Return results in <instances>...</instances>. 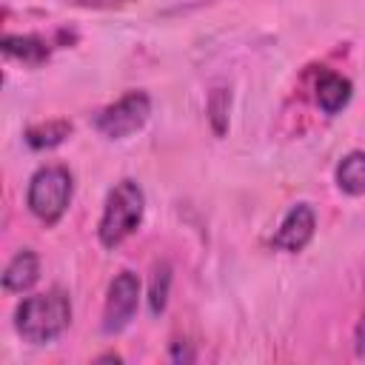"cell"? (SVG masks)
I'll use <instances>...</instances> for the list:
<instances>
[{
    "label": "cell",
    "instance_id": "16",
    "mask_svg": "<svg viewBox=\"0 0 365 365\" xmlns=\"http://www.w3.org/2000/svg\"><path fill=\"white\" fill-rule=\"evenodd\" d=\"M171 359H194V356H191V351H185V348H180V345H177V348H174V354H171Z\"/></svg>",
    "mask_w": 365,
    "mask_h": 365
},
{
    "label": "cell",
    "instance_id": "9",
    "mask_svg": "<svg viewBox=\"0 0 365 365\" xmlns=\"http://www.w3.org/2000/svg\"><path fill=\"white\" fill-rule=\"evenodd\" d=\"M336 185L339 191L359 197L365 194V151H351L336 165Z\"/></svg>",
    "mask_w": 365,
    "mask_h": 365
},
{
    "label": "cell",
    "instance_id": "4",
    "mask_svg": "<svg viewBox=\"0 0 365 365\" xmlns=\"http://www.w3.org/2000/svg\"><path fill=\"white\" fill-rule=\"evenodd\" d=\"M151 114V100L145 91H128L123 94L117 103L106 106L97 117H94V128L108 137V140H123L134 131H140L145 125Z\"/></svg>",
    "mask_w": 365,
    "mask_h": 365
},
{
    "label": "cell",
    "instance_id": "13",
    "mask_svg": "<svg viewBox=\"0 0 365 365\" xmlns=\"http://www.w3.org/2000/svg\"><path fill=\"white\" fill-rule=\"evenodd\" d=\"M168 285H171V271H168V265H160V268L154 271L151 294H148L151 314H163V311H165V302H168Z\"/></svg>",
    "mask_w": 365,
    "mask_h": 365
},
{
    "label": "cell",
    "instance_id": "8",
    "mask_svg": "<svg viewBox=\"0 0 365 365\" xmlns=\"http://www.w3.org/2000/svg\"><path fill=\"white\" fill-rule=\"evenodd\" d=\"M351 100V83L342 77V74H334V71H325L319 80H317V103L325 114H336L348 106Z\"/></svg>",
    "mask_w": 365,
    "mask_h": 365
},
{
    "label": "cell",
    "instance_id": "6",
    "mask_svg": "<svg viewBox=\"0 0 365 365\" xmlns=\"http://www.w3.org/2000/svg\"><path fill=\"white\" fill-rule=\"evenodd\" d=\"M314 228H317V217H314V208L305 205V202H297L285 220L279 222L277 234H274V248L279 251H288V254H297L302 251L311 237H314Z\"/></svg>",
    "mask_w": 365,
    "mask_h": 365
},
{
    "label": "cell",
    "instance_id": "7",
    "mask_svg": "<svg viewBox=\"0 0 365 365\" xmlns=\"http://www.w3.org/2000/svg\"><path fill=\"white\" fill-rule=\"evenodd\" d=\"M40 277V257L31 248H23L11 257V262L3 271V288L9 294H23L29 291Z\"/></svg>",
    "mask_w": 365,
    "mask_h": 365
},
{
    "label": "cell",
    "instance_id": "11",
    "mask_svg": "<svg viewBox=\"0 0 365 365\" xmlns=\"http://www.w3.org/2000/svg\"><path fill=\"white\" fill-rule=\"evenodd\" d=\"M68 134H71V123H68V120H48V123L29 125V128H26V143H29L34 151H43V148L60 145Z\"/></svg>",
    "mask_w": 365,
    "mask_h": 365
},
{
    "label": "cell",
    "instance_id": "15",
    "mask_svg": "<svg viewBox=\"0 0 365 365\" xmlns=\"http://www.w3.org/2000/svg\"><path fill=\"white\" fill-rule=\"evenodd\" d=\"M356 351H359V354L365 351V317H362L359 325H356Z\"/></svg>",
    "mask_w": 365,
    "mask_h": 365
},
{
    "label": "cell",
    "instance_id": "12",
    "mask_svg": "<svg viewBox=\"0 0 365 365\" xmlns=\"http://www.w3.org/2000/svg\"><path fill=\"white\" fill-rule=\"evenodd\" d=\"M228 106H231V94L225 88H214L208 97V120L217 137H222L228 128Z\"/></svg>",
    "mask_w": 365,
    "mask_h": 365
},
{
    "label": "cell",
    "instance_id": "1",
    "mask_svg": "<svg viewBox=\"0 0 365 365\" xmlns=\"http://www.w3.org/2000/svg\"><path fill=\"white\" fill-rule=\"evenodd\" d=\"M71 322V302L68 294L60 288H51L46 294L26 297L14 311L17 334L31 345L54 342Z\"/></svg>",
    "mask_w": 365,
    "mask_h": 365
},
{
    "label": "cell",
    "instance_id": "2",
    "mask_svg": "<svg viewBox=\"0 0 365 365\" xmlns=\"http://www.w3.org/2000/svg\"><path fill=\"white\" fill-rule=\"evenodd\" d=\"M143 211H145V194L134 180H120L108 197H106V208L97 225L100 242L106 248H117L120 242H125L143 222Z\"/></svg>",
    "mask_w": 365,
    "mask_h": 365
},
{
    "label": "cell",
    "instance_id": "14",
    "mask_svg": "<svg viewBox=\"0 0 365 365\" xmlns=\"http://www.w3.org/2000/svg\"><path fill=\"white\" fill-rule=\"evenodd\" d=\"M74 6H83V9H114V6H125L131 0H68Z\"/></svg>",
    "mask_w": 365,
    "mask_h": 365
},
{
    "label": "cell",
    "instance_id": "10",
    "mask_svg": "<svg viewBox=\"0 0 365 365\" xmlns=\"http://www.w3.org/2000/svg\"><path fill=\"white\" fill-rule=\"evenodd\" d=\"M3 51L9 57L23 60L26 66H40L43 60H48V46L40 37H31V34H6L3 37Z\"/></svg>",
    "mask_w": 365,
    "mask_h": 365
},
{
    "label": "cell",
    "instance_id": "5",
    "mask_svg": "<svg viewBox=\"0 0 365 365\" xmlns=\"http://www.w3.org/2000/svg\"><path fill=\"white\" fill-rule=\"evenodd\" d=\"M137 305H140V279L131 271H120L108 285V297L103 308V331L120 334L134 319Z\"/></svg>",
    "mask_w": 365,
    "mask_h": 365
},
{
    "label": "cell",
    "instance_id": "3",
    "mask_svg": "<svg viewBox=\"0 0 365 365\" xmlns=\"http://www.w3.org/2000/svg\"><path fill=\"white\" fill-rule=\"evenodd\" d=\"M71 191H74V180L66 165H43L40 171H34L26 200H29L31 214L40 222L54 225L66 214L71 202Z\"/></svg>",
    "mask_w": 365,
    "mask_h": 365
}]
</instances>
